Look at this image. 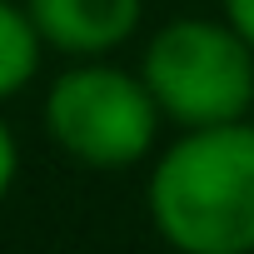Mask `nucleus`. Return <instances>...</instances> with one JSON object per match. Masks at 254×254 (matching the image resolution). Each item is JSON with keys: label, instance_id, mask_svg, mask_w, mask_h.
I'll return each mask as SVG.
<instances>
[{"label": "nucleus", "instance_id": "nucleus-1", "mask_svg": "<svg viewBox=\"0 0 254 254\" xmlns=\"http://www.w3.org/2000/svg\"><path fill=\"white\" fill-rule=\"evenodd\" d=\"M145 209L155 234L180 254H249L254 249V125L224 120L185 130L160 150Z\"/></svg>", "mask_w": 254, "mask_h": 254}, {"label": "nucleus", "instance_id": "nucleus-2", "mask_svg": "<svg viewBox=\"0 0 254 254\" xmlns=\"http://www.w3.org/2000/svg\"><path fill=\"white\" fill-rule=\"evenodd\" d=\"M140 80L180 130L244 120L254 110V45L224 15H180L150 35Z\"/></svg>", "mask_w": 254, "mask_h": 254}, {"label": "nucleus", "instance_id": "nucleus-3", "mask_svg": "<svg viewBox=\"0 0 254 254\" xmlns=\"http://www.w3.org/2000/svg\"><path fill=\"white\" fill-rule=\"evenodd\" d=\"M45 135L85 170H130L160 140V105L140 70H120L105 55L75 60L45 90Z\"/></svg>", "mask_w": 254, "mask_h": 254}, {"label": "nucleus", "instance_id": "nucleus-4", "mask_svg": "<svg viewBox=\"0 0 254 254\" xmlns=\"http://www.w3.org/2000/svg\"><path fill=\"white\" fill-rule=\"evenodd\" d=\"M25 10L45 40L70 60H95L130 40L145 20V0H25Z\"/></svg>", "mask_w": 254, "mask_h": 254}, {"label": "nucleus", "instance_id": "nucleus-5", "mask_svg": "<svg viewBox=\"0 0 254 254\" xmlns=\"http://www.w3.org/2000/svg\"><path fill=\"white\" fill-rule=\"evenodd\" d=\"M40 55H45V40L30 10L15 5V0H0V105L15 100L40 75Z\"/></svg>", "mask_w": 254, "mask_h": 254}, {"label": "nucleus", "instance_id": "nucleus-6", "mask_svg": "<svg viewBox=\"0 0 254 254\" xmlns=\"http://www.w3.org/2000/svg\"><path fill=\"white\" fill-rule=\"evenodd\" d=\"M15 170H20V145H15V135H10V125L0 120V199L10 194V185H15Z\"/></svg>", "mask_w": 254, "mask_h": 254}, {"label": "nucleus", "instance_id": "nucleus-7", "mask_svg": "<svg viewBox=\"0 0 254 254\" xmlns=\"http://www.w3.org/2000/svg\"><path fill=\"white\" fill-rule=\"evenodd\" d=\"M219 15L254 45V0H219Z\"/></svg>", "mask_w": 254, "mask_h": 254}]
</instances>
